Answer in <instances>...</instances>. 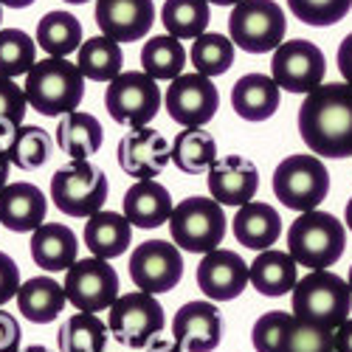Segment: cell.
Returning <instances> with one entry per match:
<instances>
[{
    "instance_id": "1",
    "label": "cell",
    "mask_w": 352,
    "mask_h": 352,
    "mask_svg": "<svg viewBox=\"0 0 352 352\" xmlns=\"http://www.w3.org/2000/svg\"><path fill=\"white\" fill-rule=\"evenodd\" d=\"M299 135L321 158H352V85H318L299 107Z\"/></svg>"
},
{
    "instance_id": "2",
    "label": "cell",
    "mask_w": 352,
    "mask_h": 352,
    "mask_svg": "<svg viewBox=\"0 0 352 352\" xmlns=\"http://www.w3.org/2000/svg\"><path fill=\"white\" fill-rule=\"evenodd\" d=\"M23 91L28 107H34L43 116H51V119H63L82 104L85 76L74 63L63 60V56H45V60H37L32 71L25 74Z\"/></svg>"
},
{
    "instance_id": "3",
    "label": "cell",
    "mask_w": 352,
    "mask_h": 352,
    "mask_svg": "<svg viewBox=\"0 0 352 352\" xmlns=\"http://www.w3.org/2000/svg\"><path fill=\"white\" fill-rule=\"evenodd\" d=\"M346 248V226L330 212H302L287 228V254L296 265L310 271H327Z\"/></svg>"
},
{
    "instance_id": "4",
    "label": "cell",
    "mask_w": 352,
    "mask_h": 352,
    "mask_svg": "<svg viewBox=\"0 0 352 352\" xmlns=\"http://www.w3.org/2000/svg\"><path fill=\"white\" fill-rule=\"evenodd\" d=\"M352 313V290L333 271H310L293 287V316L336 330Z\"/></svg>"
},
{
    "instance_id": "5",
    "label": "cell",
    "mask_w": 352,
    "mask_h": 352,
    "mask_svg": "<svg viewBox=\"0 0 352 352\" xmlns=\"http://www.w3.org/2000/svg\"><path fill=\"white\" fill-rule=\"evenodd\" d=\"M107 192V175L91 158L71 161L51 175V200L68 217H94L96 212H102Z\"/></svg>"
},
{
    "instance_id": "6",
    "label": "cell",
    "mask_w": 352,
    "mask_h": 352,
    "mask_svg": "<svg viewBox=\"0 0 352 352\" xmlns=\"http://www.w3.org/2000/svg\"><path fill=\"white\" fill-rule=\"evenodd\" d=\"M287 20L276 0H240L228 14V37L248 54H268L285 43Z\"/></svg>"
},
{
    "instance_id": "7",
    "label": "cell",
    "mask_w": 352,
    "mask_h": 352,
    "mask_svg": "<svg viewBox=\"0 0 352 352\" xmlns=\"http://www.w3.org/2000/svg\"><path fill=\"white\" fill-rule=\"evenodd\" d=\"M172 243L189 254H209L223 245L226 212L214 197H186L169 217Z\"/></svg>"
},
{
    "instance_id": "8",
    "label": "cell",
    "mask_w": 352,
    "mask_h": 352,
    "mask_svg": "<svg viewBox=\"0 0 352 352\" xmlns=\"http://www.w3.org/2000/svg\"><path fill=\"white\" fill-rule=\"evenodd\" d=\"M274 195L293 212H313L330 195V172L318 155H287L274 169Z\"/></svg>"
},
{
    "instance_id": "9",
    "label": "cell",
    "mask_w": 352,
    "mask_h": 352,
    "mask_svg": "<svg viewBox=\"0 0 352 352\" xmlns=\"http://www.w3.org/2000/svg\"><path fill=\"white\" fill-rule=\"evenodd\" d=\"M104 107L116 124L146 127L161 110V87L144 71L119 74L104 91Z\"/></svg>"
},
{
    "instance_id": "10",
    "label": "cell",
    "mask_w": 352,
    "mask_h": 352,
    "mask_svg": "<svg viewBox=\"0 0 352 352\" xmlns=\"http://www.w3.org/2000/svg\"><path fill=\"white\" fill-rule=\"evenodd\" d=\"M164 324H166V316L161 302L153 293H144V290L119 296L113 302L110 318H107L110 336L130 349H144L164 330Z\"/></svg>"
},
{
    "instance_id": "11",
    "label": "cell",
    "mask_w": 352,
    "mask_h": 352,
    "mask_svg": "<svg viewBox=\"0 0 352 352\" xmlns=\"http://www.w3.org/2000/svg\"><path fill=\"white\" fill-rule=\"evenodd\" d=\"M65 274V296L79 313H102L119 299V274L110 259H76Z\"/></svg>"
},
{
    "instance_id": "12",
    "label": "cell",
    "mask_w": 352,
    "mask_h": 352,
    "mask_svg": "<svg viewBox=\"0 0 352 352\" xmlns=\"http://www.w3.org/2000/svg\"><path fill=\"white\" fill-rule=\"evenodd\" d=\"M327 74V60L310 40H290L274 51L271 76L287 94H310Z\"/></svg>"
},
{
    "instance_id": "13",
    "label": "cell",
    "mask_w": 352,
    "mask_h": 352,
    "mask_svg": "<svg viewBox=\"0 0 352 352\" xmlns=\"http://www.w3.org/2000/svg\"><path fill=\"white\" fill-rule=\"evenodd\" d=\"M184 276V256L169 240H146L130 254V279L144 293H169Z\"/></svg>"
},
{
    "instance_id": "14",
    "label": "cell",
    "mask_w": 352,
    "mask_h": 352,
    "mask_svg": "<svg viewBox=\"0 0 352 352\" xmlns=\"http://www.w3.org/2000/svg\"><path fill=\"white\" fill-rule=\"evenodd\" d=\"M166 113L172 122L184 127H203L209 124L220 110V94L209 76L203 74H181L172 79L164 96Z\"/></svg>"
},
{
    "instance_id": "15",
    "label": "cell",
    "mask_w": 352,
    "mask_h": 352,
    "mask_svg": "<svg viewBox=\"0 0 352 352\" xmlns=\"http://www.w3.org/2000/svg\"><path fill=\"white\" fill-rule=\"evenodd\" d=\"M116 158L127 178L135 181H153L169 166L172 161V144L153 130L146 127H133L127 135H122L119 146H116Z\"/></svg>"
},
{
    "instance_id": "16",
    "label": "cell",
    "mask_w": 352,
    "mask_h": 352,
    "mask_svg": "<svg viewBox=\"0 0 352 352\" xmlns=\"http://www.w3.org/2000/svg\"><path fill=\"white\" fill-rule=\"evenodd\" d=\"M251 282L248 262L228 248H214L203 254L197 265V287L206 293L209 302H231L237 299Z\"/></svg>"
},
{
    "instance_id": "17",
    "label": "cell",
    "mask_w": 352,
    "mask_h": 352,
    "mask_svg": "<svg viewBox=\"0 0 352 352\" xmlns=\"http://www.w3.org/2000/svg\"><path fill=\"white\" fill-rule=\"evenodd\" d=\"M155 23L153 0H96V25L116 43H138Z\"/></svg>"
},
{
    "instance_id": "18",
    "label": "cell",
    "mask_w": 352,
    "mask_h": 352,
    "mask_svg": "<svg viewBox=\"0 0 352 352\" xmlns=\"http://www.w3.org/2000/svg\"><path fill=\"white\" fill-rule=\"evenodd\" d=\"M209 195L220 206H245L259 189V169L243 155H226L209 166Z\"/></svg>"
},
{
    "instance_id": "19",
    "label": "cell",
    "mask_w": 352,
    "mask_h": 352,
    "mask_svg": "<svg viewBox=\"0 0 352 352\" xmlns=\"http://www.w3.org/2000/svg\"><path fill=\"white\" fill-rule=\"evenodd\" d=\"M172 336L186 352H214L223 338V321L214 302H186L172 318Z\"/></svg>"
},
{
    "instance_id": "20",
    "label": "cell",
    "mask_w": 352,
    "mask_h": 352,
    "mask_svg": "<svg viewBox=\"0 0 352 352\" xmlns=\"http://www.w3.org/2000/svg\"><path fill=\"white\" fill-rule=\"evenodd\" d=\"M48 200L34 184H9L0 192V226H6L14 234L37 231L45 223Z\"/></svg>"
},
{
    "instance_id": "21",
    "label": "cell",
    "mask_w": 352,
    "mask_h": 352,
    "mask_svg": "<svg viewBox=\"0 0 352 352\" xmlns=\"http://www.w3.org/2000/svg\"><path fill=\"white\" fill-rule=\"evenodd\" d=\"M279 99L282 87L265 74H245L231 87V107L245 122H268L279 110Z\"/></svg>"
},
{
    "instance_id": "22",
    "label": "cell",
    "mask_w": 352,
    "mask_h": 352,
    "mask_svg": "<svg viewBox=\"0 0 352 352\" xmlns=\"http://www.w3.org/2000/svg\"><path fill=\"white\" fill-rule=\"evenodd\" d=\"M28 248H32V259L37 262V268L48 274H60V271H68L76 262L79 240L63 223H43L37 231H32Z\"/></svg>"
},
{
    "instance_id": "23",
    "label": "cell",
    "mask_w": 352,
    "mask_h": 352,
    "mask_svg": "<svg viewBox=\"0 0 352 352\" xmlns=\"http://www.w3.org/2000/svg\"><path fill=\"white\" fill-rule=\"evenodd\" d=\"M124 217L135 228H158L172 217V197L158 181H135L122 200Z\"/></svg>"
},
{
    "instance_id": "24",
    "label": "cell",
    "mask_w": 352,
    "mask_h": 352,
    "mask_svg": "<svg viewBox=\"0 0 352 352\" xmlns=\"http://www.w3.org/2000/svg\"><path fill=\"white\" fill-rule=\"evenodd\" d=\"M231 228L240 245L251 251H268L282 237V217L268 203L251 200L237 209V214L231 220Z\"/></svg>"
},
{
    "instance_id": "25",
    "label": "cell",
    "mask_w": 352,
    "mask_h": 352,
    "mask_svg": "<svg viewBox=\"0 0 352 352\" xmlns=\"http://www.w3.org/2000/svg\"><path fill=\"white\" fill-rule=\"evenodd\" d=\"M102 141H104V130L91 113L74 110L63 116L60 124H56V146L71 161H87L91 155H96L102 150Z\"/></svg>"
},
{
    "instance_id": "26",
    "label": "cell",
    "mask_w": 352,
    "mask_h": 352,
    "mask_svg": "<svg viewBox=\"0 0 352 352\" xmlns=\"http://www.w3.org/2000/svg\"><path fill=\"white\" fill-rule=\"evenodd\" d=\"M296 259H293L287 251H276V248H268V251H259L256 259L248 265L251 271V285L256 293L262 296H285V293H293L296 287L299 276H296Z\"/></svg>"
},
{
    "instance_id": "27",
    "label": "cell",
    "mask_w": 352,
    "mask_h": 352,
    "mask_svg": "<svg viewBox=\"0 0 352 352\" xmlns=\"http://www.w3.org/2000/svg\"><path fill=\"white\" fill-rule=\"evenodd\" d=\"M68 305L65 285L51 276H34L20 285L17 290V307L32 324H51Z\"/></svg>"
},
{
    "instance_id": "28",
    "label": "cell",
    "mask_w": 352,
    "mask_h": 352,
    "mask_svg": "<svg viewBox=\"0 0 352 352\" xmlns=\"http://www.w3.org/2000/svg\"><path fill=\"white\" fill-rule=\"evenodd\" d=\"M85 245L91 248L99 259H116L122 256L133 240V226L119 212H96L85 223Z\"/></svg>"
},
{
    "instance_id": "29",
    "label": "cell",
    "mask_w": 352,
    "mask_h": 352,
    "mask_svg": "<svg viewBox=\"0 0 352 352\" xmlns=\"http://www.w3.org/2000/svg\"><path fill=\"white\" fill-rule=\"evenodd\" d=\"M124 65V54L122 45L99 34L85 40L82 48L76 51V68L82 71L85 79H94V82H113L116 76L122 74Z\"/></svg>"
},
{
    "instance_id": "30",
    "label": "cell",
    "mask_w": 352,
    "mask_h": 352,
    "mask_svg": "<svg viewBox=\"0 0 352 352\" xmlns=\"http://www.w3.org/2000/svg\"><path fill=\"white\" fill-rule=\"evenodd\" d=\"M217 161V141L203 127H186L172 141V164L184 175H200L209 172V166Z\"/></svg>"
},
{
    "instance_id": "31",
    "label": "cell",
    "mask_w": 352,
    "mask_h": 352,
    "mask_svg": "<svg viewBox=\"0 0 352 352\" xmlns=\"http://www.w3.org/2000/svg\"><path fill=\"white\" fill-rule=\"evenodd\" d=\"M186 68V51L181 45L178 37L172 34H158V37H150L141 48V71L150 74L155 82L166 79H178Z\"/></svg>"
},
{
    "instance_id": "32",
    "label": "cell",
    "mask_w": 352,
    "mask_h": 352,
    "mask_svg": "<svg viewBox=\"0 0 352 352\" xmlns=\"http://www.w3.org/2000/svg\"><path fill=\"white\" fill-rule=\"evenodd\" d=\"M37 45L48 56H65L82 48V23L71 12H48L37 23Z\"/></svg>"
},
{
    "instance_id": "33",
    "label": "cell",
    "mask_w": 352,
    "mask_h": 352,
    "mask_svg": "<svg viewBox=\"0 0 352 352\" xmlns=\"http://www.w3.org/2000/svg\"><path fill=\"white\" fill-rule=\"evenodd\" d=\"M107 336L110 327L96 313H74L63 321L56 344H60V352H104Z\"/></svg>"
},
{
    "instance_id": "34",
    "label": "cell",
    "mask_w": 352,
    "mask_h": 352,
    "mask_svg": "<svg viewBox=\"0 0 352 352\" xmlns=\"http://www.w3.org/2000/svg\"><path fill=\"white\" fill-rule=\"evenodd\" d=\"M161 20L166 34L178 40H197L200 34H206V25L212 20L209 0H166Z\"/></svg>"
},
{
    "instance_id": "35",
    "label": "cell",
    "mask_w": 352,
    "mask_h": 352,
    "mask_svg": "<svg viewBox=\"0 0 352 352\" xmlns=\"http://www.w3.org/2000/svg\"><path fill=\"white\" fill-rule=\"evenodd\" d=\"M51 135L37 127V124H23L12 141L6 144V153H9V161L17 166V169H25V172H32V169H40L48 158H51Z\"/></svg>"
},
{
    "instance_id": "36",
    "label": "cell",
    "mask_w": 352,
    "mask_h": 352,
    "mask_svg": "<svg viewBox=\"0 0 352 352\" xmlns=\"http://www.w3.org/2000/svg\"><path fill=\"white\" fill-rule=\"evenodd\" d=\"M189 60L195 65V74H203V76H209V79L212 76H223L234 65V43L226 34L206 32V34H200L192 43Z\"/></svg>"
},
{
    "instance_id": "37",
    "label": "cell",
    "mask_w": 352,
    "mask_h": 352,
    "mask_svg": "<svg viewBox=\"0 0 352 352\" xmlns=\"http://www.w3.org/2000/svg\"><path fill=\"white\" fill-rule=\"evenodd\" d=\"M37 63V43L20 28H0V76L17 79Z\"/></svg>"
},
{
    "instance_id": "38",
    "label": "cell",
    "mask_w": 352,
    "mask_h": 352,
    "mask_svg": "<svg viewBox=\"0 0 352 352\" xmlns=\"http://www.w3.org/2000/svg\"><path fill=\"white\" fill-rule=\"evenodd\" d=\"M282 352H336L333 330L293 316L282 341Z\"/></svg>"
},
{
    "instance_id": "39",
    "label": "cell",
    "mask_w": 352,
    "mask_h": 352,
    "mask_svg": "<svg viewBox=\"0 0 352 352\" xmlns=\"http://www.w3.org/2000/svg\"><path fill=\"white\" fill-rule=\"evenodd\" d=\"M287 9L305 25L324 28L341 23L349 14L352 0H287Z\"/></svg>"
},
{
    "instance_id": "40",
    "label": "cell",
    "mask_w": 352,
    "mask_h": 352,
    "mask_svg": "<svg viewBox=\"0 0 352 352\" xmlns=\"http://www.w3.org/2000/svg\"><path fill=\"white\" fill-rule=\"evenodd\" d=\"M25 107L28 99L23 87L14 79L0 76V144H9L12 135L23 127Z\"/></svg>"
},
{
    "instance_id": "41",
    "label": "cell",
    "mask_w": 352,
    "mask_h": 352,
    "mask_svg": "<svg viewBox=\"0 0 352 352\" xmlns=\"http://www.w3.org/2000/svg\"><path fill=\"white\" fill-rule=\"evenodd\" d=\"M290 313L285 310H271V313H262L254 321V330H251V344L256 352H282V341L290 324Z\"/></svg>"
},
{
    "instance_id": "42",
    "label": "cell",
    "mask_w": 352,
    "mask_h": 352,
    "mask_svg": "<svg viewBox=\"0 0 352 352\" xmlns=\"http://www.w3.org/2000/svg\"><path fill=\"white\" fill-rule=\"evenodd\" d=\"M17 290H20V268L9 254L0 251V307L12 302L17 296Z\"/></svg>"
},
{
    "instance_id": "43",
    "label": "cell",
    "mask_w": 352,
    "mask_h": 352,
    "mask_svg": "<svg viewBox=\"0 0 352 352\" xmlns=\"http://www.w3.org/2000/svg\"><path fill=\"white\" fill-rule=\"evenodd\" d=\"M20 324L12 313L0 307V352H20Z\"/></svg>"
},
{
    "instance_id": "44",
    "label": "cell",
    "mask_w": 352,
    "mask_h": 352,
    "mask_svg": "<svg viewBox=\"0 0 352 352\" xmlns=\"http://www.w3.org/2000/svg\"><path fill=\"white\" fill-rule=\"evenodd\" d=\"M338 71H341L344 82L352 85V32H349V34L341 40V45H338Z\"/></svg>"
},
{
    "instance_id": "45",
    "label": "cell",
    "mask_w": 352,
    "mask_h": 352,
    "mask_svg": "<svg viewBox=\"0 0 352 352\" xmlns=\"http://www.w3.org/2000/svg\"><path fill=\"white\" fill-rule=\"evenodd\" d=\"M333 346H336V352H352V318L341 321L333 330Z\"/></svg>"
},
{
    "instance_id": "46",
    "label": "cell",
    "mask_w": 352,
    "mask_h": 352,
    "mask_svg": "<svg viewBox=\"0 0 352 352\" xmlns=\"http://www.w3.org/2000/svg\"><path fill=\"white\" fill-rule=\"evenodd\" d=\"M144 352H184V346L175 341V338H164V336H155L150 344L144 346Z\"/></svg>"
},
{
    "instance_id": "47",
    "label": "cell",
    "mask_w": 352,
    "mask_h": 352,
    "mask_svg": "<svg viewBox=\"0 0 352 352\" xmlns=\"http://www.w3.org/2000/svg\"><path fill=\"white\" fill-rule=\"evenodd\" d=\"M9 172H12V161L6 153V144H0V192L9 186Z\"/></svg>"
},
{
    "instance_id": "48",
    "label": "cell",
    "mask_w": 352,
    "mask_h": 352,
    "mask_svg": "<svg viewBox=\"0 0 352 352\" xmlns=\"http://www.w3.org/2000/svg\"><path fill=\"white\" fill-rule=\"evenodd\" d=\"M3 6H9V9H28L34 3V0H0Z\"/></svg>"
},
{
    "instance_id": "49",
    "label": "cell",
    "mask_w": 352,
    "mask_h": 352,
    "mask_svg": "<svg viewBox=\"0 0 352 352\" xmlns=\"http://www.w3.org/2000/svg\"><path fill=\"white\" fill-rule=\"evenodd\" d=\"M344 223H346V228L352 231V197L346 200V209H344Z\"/></svg>"
},
{
    "instance_id": "50",
    "label": "cell",
    "mask_w": 352,
    "mask_h": 352,
    "mask_svg": "<svg viewBox=\"0 0 352 352\" xmlns=\"http://www.w3.org/2000/svg\"><path fill=\"white\" fill-rule=\"evenodd\" d=\"M20 352H54V349H48V346H43V344H32V346H23Z\"/></svg>"
},
{
    "instance_id": "51",
    "label": "cell",
    "mask_w": 352,
    "mask_h": 352,
    "mask_svg": "<svg viewBox=\"0 0 352 352\" xmlns=\"http://www.w3.org/2000/svg\"><path fill=\"white\" fill-rule=\"evenodd\" d=\"M209 3H214V6H237L240 0H209Z\"/></svg>"
},
{
    "instance_id": "52",
    "label": "cell",
    "mask_w": 352,
    "mask_h": 352,
    "mask_svg": "<svg viewBox=\"0 0 352 352\" xmlns=\"http://www.w3.org/2000/svg\"><path fill=\"white\" fill-rule=\"evenodd\" d=\"M65 3H71V6H82V3H87V0H65Z\"/></svg>"
},
{
    "instance_id": "53",
    "label": "cell",
    "mask_w": 352,
    "mask_h": 352,
    "mask_svg": "<svg viewBox=\"0 0 352 352\" xmlns=\"http://www.w3.org/2000/svg\"><path fill=\"white\" fill-rule=\"evenodd\" d=\"M346 285H349V290H352V268H349V276H346Z\"/></svg>"
},
{
    "instance_id": "54",
    "label": "cell",
    "mask_w": 352,
    "mask_h": 352,
    "mask_svg": "<svg viewBox=\"0 0 352 352\" xmlns=\"http://www.w3.org/2000/svg\"><path fill=\"white\" fill-rule=\"evenodd\" d=\"M0 23H3V3H0Z\"/></svg>"
}]
</instances>
